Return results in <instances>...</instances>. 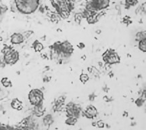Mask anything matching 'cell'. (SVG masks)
I'll return each instance as SVG.
<instances>
[{
	"mask_svg": "<svg viewBox=\"0 0 146 130\" xmlns=\"http://www.w3.org/2000/svg\"><path fill=\"white\" fill-rule=\"evenodd\" d=\"M17 10L23 14L34 13L38 9L39 0H15Z\"/></svg>",
	"mask_w": 146,
	"mask_h": 130,
	"instance_id": "6da1fadb",
	"label": "cell"
},
{
	"mask_svg": "<svg viewBox=\"0 0 146 130\" xmlns=\"http://www.w3.org/2000/svg\"><path fill=\"white\" fill-rule=\"evenodd\" d=\"M29 100L32 105L41 106L43 100V93L39 89H33L29 94Z\"/></svg>",
	"mask_w": 146,
	"mask_h": 130,
	"instance_id": "7a4b0ae2",
	"label": "cell"
},
{
	"mask_svg": "<svg viewBox=\"0 0 146 130\" xmlns=\"http://www.w3.org/2000/svg\"><path fill=\"white\" fill-rule=\"evenodd\" d=\"M19 60V53L14 49L9 48L5 51L3 56V61L8 65H14Z\"/></svg>",
	"mask_w": 146,
	"mask_h": 130,
	"instance_id": "3957f363",
	"label": "cell"
},
{
	"mask_svg": "<svg viewBox=\"0 0 146 130\" xmlns=\"http://www.w3.org/2000/svg\"><path fill=\"white\" fill-rule=\"evenodd\" d=\"M109 0H91L90 4L87 6V10L89 12H94L106 8L109 6Z\"/></svg>",
	"mask_w": 146,
	"mask_h": 130,
	"instance_id": "277c9868",
	"label": "cell"
},
{
	"mask_svg": "<svg viewBox=\"0 0 146 130\" xmlns=\"http://www.w3.org/2000/svg\"><path fill=\"white\" fill-rule=\"evenodd\" d=\"M102 58L106 63L110 65H114V64L120 63L119 56L114 50L111 49H108L104 54Z\"/></svg>",
	"mask_w": 146,
	"mask_h": 130,
	"instance_id": "5b68a950",
	"label": "cell"
},
{
	"mask_svg": "<svg viewBox=\"0 0 146 130\" xmlns=\"http://www.w3.org/2000/svg\"><path fill=\"white\" fill-rule=\"evenodd\" d=\"M57 45V44H56ZM55 49V50L58 51V52H62L64 54H71L73 52V47L71 45L70 42L68 41H65L59 45Z\"/></svg>",
	"mask_w": 146,
	"mask_h": 130,
	"instance_id": "8992f818",
	"label": "cell"
},
{
	"mask_svg": "<svg viewBox=\"0 0 146 130\" xmlns=\"http://www.w3.org/2000/svg\"><path fill=\"white\" fill-rule=\"evenodd\" d=\"M24 41H25V38L23 34L20 33H14L10 36V42L14 45L21 44Z\"/></svg>",
	"mask_w": 146,
	"mask_h": 130,
	"instance_id": "52a82bcc",
	"label": "cell"
},
{
	"mask_svg": "<svg viewBox=\"0 0 146 130\" xmlns=\"http://www.w3.org/2000/svg\"><path fill=\"white\" fill-rule=\"evenodd\" d=\"M80 112V109L78 108L77 106L74 104L73 103L68 104V106H67V113L68 114L70 115V117H75L76 116H78V113Z\"/></svg>",
	"mask_w": 146,
	"mask_h": 130,
	"instance_id": "ba28073f",
	"label": "cell"
},
{
	"mask_svg": "<svg viewBox=\"0 0 146 130\" xmlns=\"http://www.w3.org/2000/svg\"><path fill=\"white\" fill-rule=\"evenodd\" d=\"M97 114H98L97 109H96V107H94V106L92 105L89 106V107L87 108V109L85 110V116L89 119L94 118L95 117L97 116Z\"/></svg>",
	"mask_w": 146,
	"mask_h": 130,
	"instance_id": "9c48e42d",
	"label": "cell"
},
{
	"mask_svg": "<svg viewBox=\"0 0 146 130\" xmlns=\"http://www.w3.org/2000/svg\"><path fill=\"white\" fill-rule=\"evenodd\" d=\"M11 107L14 109L20 110L22 108V102L20 101L18 98H14L11 102Z\"/></svg>",
	"mask_w": 146,
	"mask_h": 130,
	"instance_id": "30bf717a",
	"label": "cell"
},
{
	"mask_svg": "<svg viewBox=\"0 0 146 130\" xmlns=\"http://www.w3.org/2000/svg\"><path fill=\"white\" fill-rule=\"evenodd\" d=\"M33 48L35 50V52H39L43 49V44L38 41H35L34 42L33 45Z\"/></svg>",
	"mask_w": 146,
	"mask_h": 130,
	"instance_id": "8fae6325",
	"label": "cell"
},
{
	"mask_svg": "<svg viewBox=\"0 0 146 130\" xmlns=\"http://www.w3.org/2000/svg\"><path fill=\"white\" fill-rule=\"evenodd\" d=\"M139 49L143 52H146V39H142L139 41Z\"/></svg>",
	"mask_w": 146,
	"mask_h": 130,
	"instance_id": "7c38bea8",
	"label": "cell"
},
{
	"mask_svg": "<svg viewBox=\"0 0 146 130\" xmlns=\"http://www.w3.org/2000/svg\"><path fill=\"white\" fill-rule=\"evenodd\" d=\"M145 39V32L143 31V32H139L137 33V34L136 35V39L137 41H141L142 39Z\"/></svg>",
	"mask_w": 146,
	"mask_h": 130,
	"instance_id": "4fadbf2b",
	"label": "cell"
},
{
	"mask_svg": "<svg viewBox=\"0 0 146 130\" xmlns=\"http://www.w3.org/2000/svg\"><path fill=\"white\" fill-rule=\"evenodd\" d=\"M1 83L5 87H8L11 85V81L9 80L8 78H3L1 80Z\"/></svg>",
	"mask_w": 146,
	"mask_h": 130,
	"instance_id": "5bb4252c",
	"label": "cell"
},
{
	"mask_svg": "<svg viewBox=\"0 0 146 130\" xmlns=\"http://www.w3.org/2000/svg\"><path fill=\"white\" fill-rule=\"evenodd\" d=\"M80 80H81L82 83H85L89 80V76L86 74H82L80 76Z\"/></svg>",
	"mask_w": 146,
	"mask_h": 130,
	"instance_id": "9a60e30c",
	"label": "cell"
},
{
	"mask_svg": "<svg viewBox=\"0 0 146 130\" xmlns=\"http://www.w3.org/2000/svg\"><path fill=\"white\" fill-rule=\"evenodd\" d=\"M76 122V119L75 117H71V118L68 119V120L66 121V123H68V125H74V123Z\"/></svg>",
	"mask_w": 146,
	"mask_h": 130,
	"instance_id": "2e32d148",
	"label": "cell"
},
{
	"mask_svg": "<svg viewBox=\"0 0 146 130\" xmlns=\"http://www.w3.org/2000/svg\"><path fill=\"white\" fill-rule=\"evenodd\" d=\"M137 1L138 0H126V3L131 6H133L137 3Z\"/></svg>",
	"mask_w": 146,
	"mask_h": 130,
	"instance_id": "e0dca14e",
	"label": "cell"
},
{
	"mask_svg": "<svg viewBox=\"0 0 146 130\" xmlns=\"http://www.w3.org/2000/svg\"><path fill=\"white\" fill-rule=\"evenodd\" d=\"M33 33V32L31 31H28L24 32V33L23 34V35L24 38H25V39H28L29 37Z\"/></svg>",
	"mask_w": 146,
	"mask_h": 130,
	"instance_id": "ac0fdd59",
	"label": "cell"
},
{
	"mask_svg": "<svg viewBox=\"0 0 146 130\" xmlns=\"http://www.w3.org/2000/svg\"><path fill=\"white\" fill-rule=\"evenodd\" d=\"M98 126H99L100 127H103L104 125V123L102 122V121H100L98 123Z\"/></svg>",
	"mask_w": 146,
	"mask_h": 130,
	"instance_id": "d6986e66",
	"label": "cell"
},
{
	"mask_svg": "<svg viewBox=\"0 0 146 130\" xmlns=\"http://www.w3.org/2000/svg\"><path fill=\"white\" fill-rule=\"evenodd\" d=\"M2 11H3V8H2V7L1 6V5H0V14H1V12H2Z\"/></svg>",
	"mask_w": 146,
	"mask_h": 130,
	"instance_id": "ffe728a7",
	"label": "cell"
}]
</instances>
